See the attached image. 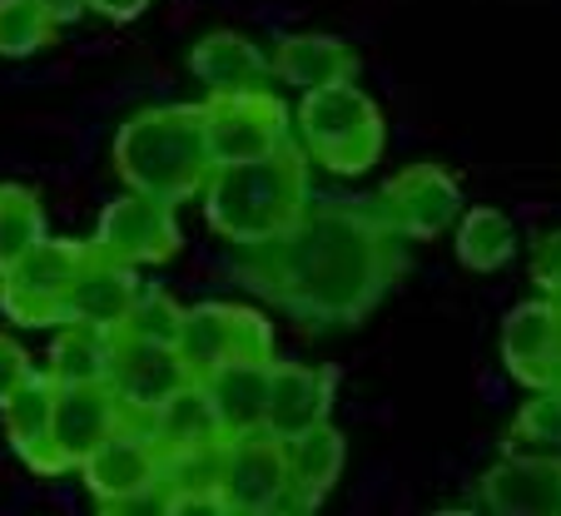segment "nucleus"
Instances as JSON below:
<instances>
[{"instance_id":"nucleus-1","label":"nucleus","mask_w":561,"mask_h":516,"mask_svg":"<svg viewBox=\"0 0 561 516\" xmlns=\"http://www.w3.org/2000/svg\"><path fill=\"white\" fill-rule=\"evenodd\" d=\"M233 268L304 333H339L388 298L408 253L373 199H318L288 233L239 249Z\"/></svg>"},{"instance_id":"nucleus-2","label":"nucleus","mask_w":561,"mask_h":516,"mask_svg":"<svg viewBox=\"0 0 561 516\" xmlns=\"http://www.w3.org/2000/svg\"><path fill=\"white\" fill-rule=\"evenodd\" d=\"M204 219L233 249L288 233L313 204V159L298 139H284L278 149L239 164H214L204 180Z\"/></svg>"},{"instance_id":"nucleus-3","label":"nucleus","mask_w":561,"mask_h":516,"mask_svg":"<svg viewBox=\"0 0 561 516\" xmlns=\"http://www.w3.org/2000/svg\"><path fill=\"white\" fill-rule=\"evenodd\" d=\"M214 169L204 105H149L115 135V174L125 190L164 204H184L204 190Z\"/></svg>"},{"instance_id":"nucleus-4","label":"nucleus","mask_w":561,"mask_h":516,"mask_svg":"<svg viewBox=\"0 0 561 516\" xmlns=\"http://www.w3.org/2000/svg\"><path fill=\"white\" fill-rule=\"evenodd\" d=\"M298 145L308 149L318 169H329L339 180H358L382 159L388 145V125L382 110L358 90V80H339L323 90H304L298 100Z\"/></svg>"},{"instance_id":"nucleus-5","label":"nucleus","mask_w":561,"mask_h":516,"mask_svg":"<svg viewBox=\"0 0 561 516\" xmlns=\"http://www.w3.org/2000/svg\"><path fill=\"white\" fill-rule=\"evenodd\" d=\"M164 452H159L149 422L125 417L95 452L80 462V482L105 512H135V506H159L164 512Z\"/></svg>"},{"instance_id":"nucleus-6","label":"nucleus","mask_w":561,"mask_h":516,"mask_svg":"<svg viewBox=\"0 0 561 516\" xmlns=\"http://www.w3.org/2000/svg\"><path fill=\"white\" fill-rule=\"evenodd\" d=\"M90 243L41 239L25 259L0 268V313L15 328H60L70 308V288L85 268Z\"/></svg>"},{"instance_id":"nucleus-7","label":"nucleus","mask_w":561,"mask_h":516,"mask_svg":"<svg viewBox=\"0 0 561 516\" xmlns=\"http://www.w3.org/2000/svg\"><path fill=\"white\" fill-rule=\"evenodd\" d=\"M204 125H209V154L214 164H239L259 159L294 139V115L278 100V90H233V95L204 100Z\"/></svg>"},{"instance_id":"nucleus-8","label":"nucleus","mask_w":561,"mask_h":516,"mask_svg":"<svg viewBox=\"0 0 561 516\" xmlns=\"http://www.w3.org/2000/svg\"><path fill=\"white\" fill-rule=\"evenodd\" d=\"M180 243H184V233H180V219H174V204L129 190L115 204H105L90 249L115 259V264L149 268V264H170L174 253H180Z\"/></svg>"},{"instance_id":"nucleus-9","label":"nucleus","mask_w":561,"mask_h":516,"mask_svg":"<svg viewBox=\"0 0 561 516\" xmlns=\"http://www.w3.org/2000/svg\"><path fill=\"white\" fill-rule=\"evenodd\" d=\"M378 214L403 239H437L462 219V184L443 164H408L378 190Z\"/></svg>"},{"instance_id":"nucleus-10","label":"nucleus","mask_w":561,"mask_h":516,"mask_svg":"<svg viewBox=\"0 0 561 516\" xmlns=\"http://www.w3.org/2000/svg\"><path fill=\"white\" fill-rule=\"evenodd\" d=\"M284 486H288L284 437H274L268 427H259V433H239V437H224L219 512L268 516Z\"/></svg>"},{"instance_id":"nucleus-11","label":"nucleus","mask_w":561,"mask_h":516,"mask_svg":"<svg viewBox=\"0 0 561 516\" xmlns=\"http://www.w3.org/2000/svg\"><path fill=\"white\" fill-rule=\"evenodd\" d=\"M190 363L180 358L174 343H149V337L115 333V363H110V388H115L125 417L149 422L159 412V402L180 392L190 382Z\"/></svg>"},{"instance_id":"nucleus-12","label":"nucleus","mask_w":561,"mask_h":516,"mask_svg":"<svg viewBox=\"0 0 561 516\" xmlns=\"http://www.w3.org/2000/svg\"><path fill=\"white\" fill-rule=\"evenodd\" d=\"M125 422L115 388L110 382H55V422H50V452L55 467L80 472L90 452Z\"/></svg>"},{"instance_id":"nucleus-13","label":"nucleus","mask_w":561,"mask_h":516,"mask_svg":"<svg viewBox=\"0 0 561 516\" xmlns=\"http://www.w3.org/2000/svg\"><path fill=\"white\" fill-rule=\"evenodd\" d=\"M502 363L522 388L541 392L561 382V308L547 298L517 303L502 323Z\"/></svg>"},{"instance_id":"nucleus-14","label":"nucleus","mask_w":561,"mask_h":516,"mask_svg":"<svg viewBox=\"0 0 561 516\" xmlns=\"http://www.w3.org/2000/svg\"><path fill=\"white\" fill-rule=\"evenodd\" d=\"M477 492L497 516H561V457L507 452L482 472Z\"/></svg>"},{"instance_id":"nucleus-15","label":"nucleus","mask_w":561,"mask_h":516,"mask_svg":"<svg viewBox=\"0 0 561 516\" xmlns=\"http://www.w3.org/2000/svg\"><path fill=\"white\" fill-rule=\"evenodd\" d=\"M339 368H313V363H278L268 368V412L264 427L274 437H294L313 422H329Z\"/></svg>"},{"instance_id":"nucleus-16","label":"nucleus","mask_w":561,"mask_h":516,"mask_svg":"<svg viewBox=\"0 0 561 516\" xmlns=\"http://www.w3.org/2000/svg\"><path fill=\"white\" fill-rule=\"evenodd\" d=\"M139 268L129 264H115L105 253L90 249L85 253V268L75 278L70 288V308H65V323H85V328H100V333H119L139 298Z\"/></svg>"},{"instance_id":"nucleus-17","label":"nucleus","mask_w":561,"mask_h":516,"mask_svg":"<svg viewBox=\"0 0 561 516\" xmlns=\"http://www.w3.org/2000/svg\"><path fill=\"white\" fill-rule=\"evenodd\" d=\"M50 422H55V378L45 368H35L11 398L0 402V427L11 452L31 467L35 477H60L50 452Z\"/></svg>"},{"instance_id":"nucleus-18","label":"nucleus","mask_w":561,"mask_h":516,"mask_svg":"<svg viewBox=\"0 0 561 516\" xmlns=\"http://www.w3.org/2000/svg\"><path fill=\"white\" fill-rule=\"evenodd\" d=\"M190 70L209 95H233V90H268L274 84V60L239 31H209L190 50Z\"/></svg>"},{"instance_id":"nucleus-19","label":"nucleus","mask_w":561,"mask_h":516,"mask_svg":"<svg viewBox=\"0 0 561 516\" xmlns=\"http://www.w3.org/2000/svg\"><path fill=\"white\" fill-rule=\"evenodd\" d=\"M268 60H274L278 80L294 84V90H323V84H339V80H358V50L323 31L284 35Z\"/></svg>"},{"instance_id":"nucleus-20","label":"nucleus","mask_w":561,"mask_h":516,"mask_svg":"<svg viewBox=\"0 0 561 516\" xmlns=\"http://www.w3.org/2000/svg\"><path fill=\"white\" fill-rule=\"evenodd\" d=\"M149 433H154L164 457L204 452V447L224 443V427H219V417H214V402L199 378H190L180 392H170V398L159 402V412L149 417Z\"/></svg>"},{"instance_id":"nucleus-21","label":"nucleus","mask_w":561,"mask_h":516,"mask_svg":"<svg viewBox=\"0 0 561 516\" xmlns=\"http://www.w3.org/2000/svg\"><path fill=\"white\" fill-rule=\"evenodd\" d=\"M268 368L274 363H224L214 368L204 382L214 402V417H219L224 437H239V433H259L264 427V412H268Z\"/></svg>"},{"instance_id":"nucleus-22","label":"nucleus","mask_w":561,"mask_h":516,"mask_svg":"<svg viewBox=\"0 0 561 516\" xmlns=\"http://www.w3.org/2000/svg\"><path fill=\"white\" fill-rule=\"evenodd\" d=\"M284 462H288V486L304 492L308 502H323L333 492V482L343 477V462H348V443L333 422H313L304 433L284 437Z\"/></svg>"},{"instance_id":"nucleus-23","label":"nucleus","mask_w":561,"mask_h":516,"mask_svg":"<svg viewBox=\"0 0 561 516\" xmlns=\"http://www.w3.org/2000/svg\"><path fill=\"white\" fill-rule=\"evenodd\" d=\"M517 253V223L507 219L492 204H477V209H462L457 219V264L472 268V274H497V268L512 264Z\"/></svg>"},{"instance_id":"nucleus-24","label":"nucleus","mask_w":561,"mask_h":516,"mask_svg":"<svg viewBox=\"0 0 561 516\" xmlns=\"http://www.w3.org/2000/svg\"><path fill=\"white\" fill-rule=\"evenodd\" d=\"M110 363H115V333H100V328L85 323H60L45 372L55 382H110Z\"/></svg>"},{"instance_id":"nucleus-25","label":"nucleus","mask_w":561,"mask_h":516,"mask_svg":"<svg viewBox=\"0 0 561 516\" xmlns=\"http://www.w3.org/2000/svg\"><path fill=\"white\" fill-rule=\"evenodd\" d=\"M180 358L190 363L194 378H209L214 368L233 363V303H194L184 308L180 328Z\"/></svg>"},{"instance_id":"nucleus-26","label":"nucleus","mask_w":561,"mask_h":516,"mask_svg":"<svg viewBox=\"0 0 561 516\" xmlns=\"http://www.w3.org/2000/svg\"><path fill=\"white\" fill-rule=\"evenodd\" d=\"M41 239H50L41 194L15 180L0 184V268H11L15 259H25Z\"/></svg>"},{"instance_id":"nucleus-27","label":"nucleus","mask_w":561,"mask_h":516,"mask_svg":"<svg viewBox=\"0 0 561 516\" xmlns=\"http://www.w3.org/2000/svg\"><path fill=\"white\" fill-rule=\"evenodd\" d=\"M60 25L41 0H0V60H25L55 45Z\"/></svg>"},{"instance_id":"nucleus-28","label":"nucleus","mask_w":561,"mask_h":516,"mask_svg":"<svg viewBox=\"0 0 561 516\" xmlns=\"http://www.w3.org/2000/svg\"><path fill=\"white\" fill-rule=\"evenodd\" d=\"M507 452L561 457V382L557 388H541L517 412V422H512V433H507Z\"/></svg>"},{"instance_id":"nucleus-29","label":"nucleus","mask_w":561,"mask_h":516,"mask_svg":"<svg viewBox=\"0 0 561 516\" xmlns=\"http://www.w3.org/2000/svg\"><path fill=\"white\" fill-rule=\"evenodd\" d=\"M180 328H184V303H174V298L159 294V288H139V298L119 333L149 337V343H180Z\"/></svg>"},{"instance_id":"nucleus-30","label":"nucleus","mask_w":561,"mask_h":516,"mask_svg":"<svg viewBox=\"0 0 561 516\" xmlns=\"http://www.w3.org/2000/svg\"><path fill=\"white\" fill-rule=\"evenodd\" d=\"M278 358V337L274 323L254 308L233 303V363H274Z\"/></svg>"},{"instance_id":"nucleus-31","label":"nucleus","mask_w":561,"mask_h":516,"mask_svg":"<svg viewBox=\"0 0 561 516\" xmlns=\"http://www.w3.org/2000/svg\"><path fill=\"white\" fill-rule=\"evenodd\" d=\"M531 284L541 288L547 303L561 308V229L541 233L537 249H531Z\"/></svg>"},{"instance_id":"nucleus-32","label":"nucleus","mask_w":561,"mask_h":516,"mask_svg":"<svg viewBox=\"0 0 561 516\" xmlns=\"http://www.w3.org/2000/svg\"><path fill=\"white\" fill-rule=\"evenodd\" d=\"M31 372H35V358L21 348V343H15V337L0 333V402L11 398V392L21 388V382L31 378Z\"/></svg>"},{"instance_id":"nucleus-33","label":"nucleus","mask_w":561,"mask_h":516,"mask_svg":"<svg viewBox=\"0 0 561 516\" xmlns=\"http://www.w3.org/2000/svg\"><path fill=\"white\" fill-rule=\"evenodd\" d=\"M95 15H105V21H135V15H145L154 0H85Z\"/></svg>"},{"instance_id":"nucleus-34","label":"nucleus","mask_w":561,"mask_h":516,"mask_svg":"<svg viewBox=\"0 0 561 516\" xmlns=\"http://www.w3.org/2000/svg\"><path fill=\"white\" fill-rule=\"evenodd\" d=\"M41 5L55 15V25H70V21H80V15L90 11L85 0H41Z\"/></svg>"}]
</instances>
